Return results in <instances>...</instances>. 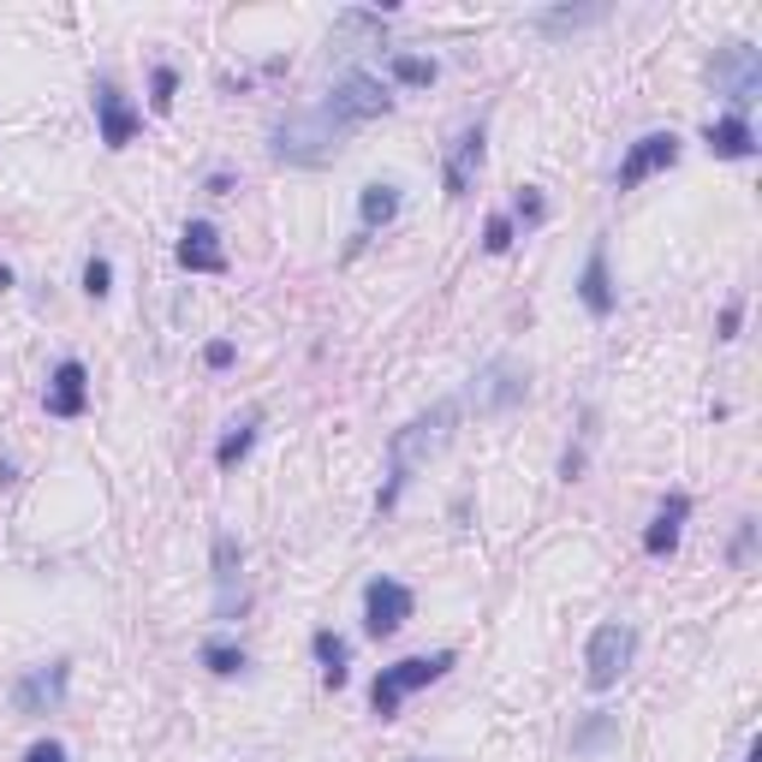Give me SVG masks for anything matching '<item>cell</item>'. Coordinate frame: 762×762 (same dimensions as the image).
Listing matches in <instances>:
<instances>
[{"label":"cell","mask_w":762,"mask_h":762,"mask_svg":"<svg viewBox=\"0 0 762 762\" xmlns=\"http://www.w3.org/2000/svg\"><path fill=\"white\" fill-rule=\"evenodd\" d=\"M453 423H459V406H453V400H436L429 411H418V418H411L400 436H393V447H388V453H393V471H388V489H381V512H388L393 500H400L406 482L418 477L447 441H453Z\"/></svg>","instance_id":"1"},{"label":"cell","mask_w":762,"mask_h":762,"mask_svg":"<svg viewBox=\"0 0 762 762\" xmlns=\"http://www.w3.org/2000/svg\"><path fill=\"white\" fill-rule=\"evenodd\" d=\"M340 144H345V131L322 108L286 114L281 126H274V162H286V167H328L340 155Z\"/></svg>","instance_id":"2"},{"label":"cell","mask_w":762,"mask_h":762,"mask_svg":"<svg viewBox=\"0 0 762 762\" xmlns=\"http://www.w3.org/2000/svg\"><path fill=\"white\" fill-rule=\"evenodd\" d=\"M447 667H453V649H441V655H406V662L381 667L375 685H370V709H375L381 721H393V715H400V703H406V691L436 685Z\"/></svg>","instance_id":"3"},{"label":"cell","mask_w":762,"mask_h":762,"mask_svg":"<svg viewBox=\"0 0 762 762\" xmlns=\"http://www.w3.org/2000/svg\"><path fill=\"white\" fill-rule=\"evenodd\" d=\"M388 108H393V96H388V84H381L375 72H345L334 90H328V101H322V114L334 119L340 131L363 126V119H381Z\"/></svg>","instance_id":"4"},{"label":"cell","mask_w":762,"mask_h":762,"mask_svg":"<svg viewBox=\"0 0 762 762\" xmlns=\"http://www.w3.org/2000/svg\"><path fill=\"white\" fill-rule=\"evenodd\" d=\"M525 393H530V363H525V358H489V363L471 375V406H477V418H495V411L525 406Z\"/></svg>","instance_id":"5"},{"label":"cell","mask_w":762,"mask_h":762,"mask_svg":"<svg viewBox=\"0 0 762 762\" xmlns=\"http://www.w3.org/2000/svg\"><path fill=\"white\" fill-rule=\"evenodd\" d=\"M709 84L733 101V114H744L751 101L762 96V55L751 42H726L715 48V60H709Z\"/></svg>","instance_id":"6"},{"label":"cell","mask_w":762,"mask_h":762,"mask_svg":"<svg viewBox=\"0 0 762 762\" xmlns=\"http://www.w3.org/2000/svg\"><path fill=\"white\" fill-rule=\"evenodd\" d=\"M637 655V632L619 626V619H608V626L590 632V649H584V680H590V691H614L619 680H626Z\"/></svg>","instance_id":"7"},{"label":"cell","mask_w":762,"mask_h":762,"mask_svg":"<svg viewBox=\"0 0 762 762\" xmlns=\"http://www.w3.org/2000/svg\"><path fill=\"white\" fill-rule=\"evenodd\" d=\"M406 619H411V590L400 578H370V584H363V632L393 637Z\"/></svg>","instance_id":"8"},{"label":"cell","mask_w":762,"mask_h":762,"mask_svg":"<svg viewBox=\"0 0 762 762\" xmlns=\"http://www.w3.org/2000/svg\"><path fill=\"white\" fill-rule=\"evenodd\" d=\"M673 162H680V137L673 131L637 137V144L626 149V162H619V190H637L644 179H655V173H667Z\"/></svg>","instance_id":"9"},{"label":"cell","mask_w":762,"mask_h":762,"mask_svg":"<svg viewBox=\"0 0 762 762\" xmlns=\"http://www.w3.org/2000/svg\"><path fill=\"white\" fill-rule=\"evenodd\" d=\"M66 662H55V667H30L19 685H12V709L19 715H48V709H60L66 703Z\"/></svg>","instance_id":"10"},{"label":"cell","mask_w":762,"mask_h":762,"mask_svg":"<svg viewBox=\"0 0 762 762\" xmlns=\"http://www.w3.org/2000/svg\"><path fill=\"white\" fill-rule=\"evenodd\" d=\"M96 119H101V144H108V149H126L131 137H137V126H144V114H137L131 101L119 96L114 78L96 84Z\"/></svg>","instance_id":"11"},{"label":"cell","mask_w":762,"mask_h":762,"mask_svg":"<svg viewBox=\"0 0 762 762\" xmlns=\"http://www.w3.org/2000/svg\"><path fill=\"white\" fill-rule=\"evenodd\" d=\"M84 406H90V370L78 358H66L48 381V418H84Z\"/></svg>","instance_id":"12"},{"label":"cell","mask_w":762,"mask_h":762,"mask_svg":"<svg viewBox=\"0 0 762 762\" xmlns=\"http://www.w3.org/2000/svg\"><path fill=\"white\" fill-rule=\"evenodd\" d=\"M179 263L190 274H227V251H221L215 221H190V227L179 233Z\"/></svg>","instance_id":"13"},{"label":"cell","mask_w":762,"mask_h":762,"mask_svg":"<svg viewBox=\"0 0 762 762\" xmlns=\"http://www.w3.org/2000/svg\"><path fill=\"white\" fill-rule=\"evenodd\" d=\"M703 144H709V155H721V162H751L756 131H751V119H744V114H726V119H709Z\"/></svg>","instance_id":"14"},{"label":"cell","mask_w":762,"mask_h":762,"mask_svg":"<svg viewBox=\"0 0 762 762\" xmlns=\"http://www.w3.org/2000/svg\"><path fill=\"white\" fill-rule=\"evenodd\" d=\"M477 167H482V126L459 131L453 155H447V167H441V185H447V197H465V190H471V179H477Z\"/></svg>","instance_id":"15"},{"label":"cell","mask_w":762,"mask_h":762,"mask_svg":"<svg viewBox=\"0 0 762 762\" xmlns=\"http://www.w3.org/2000/svg\"><path fill=\"white\" fill-rule=\"evenodd\" d=\"M578 299H584V310L590 316H614V281H608V245H590V263H584V274H578Z\"/></svg>","instance_id":"16"},{"label":"cell","mask_w":762,"mask_h":762,"mask_svg":"<svg viewBox=\"0 0 762 762\" xmlns=\"http://www.w3.org/2000/svg\"><path fill=\"white\" fill-rule=\"evenodd\" d=\"M685 512H691V495H667V500H662V512H655V525L644 530V554H673V548H680V525H685Z\"/></svg>","instance_id":"17"},{"label":"cell","mask_w":762,"mask_h":762,"mask_svg":"<svg viewBox=\"0 0 762 762\" xmlns=\"http://www.w3.org/2000/svg\"><path fill=\"white\" fill-rule=\"evenodd\" d=\"M358 215H363V238H370L375 227H388V221L400 215V190H393V185H363Z\"/></svg>","instance_id":"18"},{"label":"cell","mask_w":762,"mask_h":762,"mask_svg":"<svg viewBox=\"0 0 762 762\" xmlns=\"http://www.w3.org/2000/svg\"><path fill=\"white\" fill-rule=\"evenodd\" d=\"M608 7H554V12H536V30L548 37H566V30H584V25H602Z\"/></svg>","instance_id":"19"},{"label":"cell","mask_w":762,"mask_h":762,"mask_svg":"<svg viewBox=\"0 0 762 762\" xmlns=\"http://www.w3.org/2000/svg\"><path fill=\"white\" fill-rule=\"evenodd\" d=\"M310 649H316V662H322V680L328 685H345V655H352V649H345V637L340 632H316V637H310Z\"/></svg>","instance_id":"20"},{"label":"cell","mask_w":762,"mask_h":762,"mask_svg":"<svg viewBox=\"0 0 762 762\" xmlns=\"http://www.w3.org/2000/svg\"><path fill=\"white\" fill-rule=\"evenodd\" d=\"M203 667L221 673V680H233V673H245V649L227 644V637H209V644H203Z\"/></svg>","instance_id":"21"},{"label":"cell","mask_w":762,"mask_h":762,"mask_svg":"<svg viewBox=\"0 0 762 762\" xmlns=\"http://www.w3.org/2000/svg\"><path fill=\"white\" fill-rule=\"evenodd\" d=\"M251 441H256V418H245V423H233V436H227V441L215 447V465H221V471H233V465H238V459L251 453Z\"/></svg>","instance_id":"22"},{"label":"cell","mask_w":762,"mask_h":762,"mask_svg":"<svg viewBox=\"0 0 762 762\" xmlns=\"http://www.w3.org/2000/svg\"><path fill=\"white\" fill-rule=\"evenodd\" d=\"M388 72L400 78V84H418V90H423V84H436L441 66H436V60H423V55H393V60H388Z\"/></svg>","instance_id":"23"},{"label":"cell","mask_w":762,"mask_h":762,"mask_svg":"<svg viewBox=\"0 0 762 762\" xmlns=\"http://www.w3.org/2000/svg\"><path fill=\"white\" fill-rule=\"evenodd\" d=\"M84 292H90V299H108V292H114L108 256H90V263H84Z\"/></svg>","instance_id":"24"},{"label":"cell","mask_w":762,"mask_h":762,"mask_svg":"<svg viewBox=\"0 0 762 762\" xmlns=\"http://www.w3.org/2000/svg\"><path fill=\"white\" fill-rule=\"evenodd\" d=\"M512 215L525 221V227H536V221H548V203H543V190H536V185H525V190H518V197H512Z\"/></svg>","instance_id":"25"},{"label":"cell","mask_w":762,"mask_h":762,"mask_svg":"<svg viewBox=\"0 0 762 762\" xmlns=\"http://www.w3.org/2000/svg\"><path fill=\"white\" fill-rule=\"evenodd\" d=\"M482 251H489V256L512 251V221L507 215H489V227H482Z\"/></svg>","instance_id":"26"},{"label":"cell","mask_w":762,"mask_h":762,"mask_svg":"<svg viewBox=\"0 0 762 762\" xmlns=\"http://www.w3.org/2000/svg\"><path fill=\"white\" fill-rule=\"evenodd\" d=\"M173 90H179V72H173V66H155V114H167L173 108Z\"/></svg>","instance_id":"27"},{"label":"cell","mask_w":762,"mask_h":762,"mask_svg":"<svg viewBox=\"0 0 762 762\" xmlns=\"http://www.w3.org/2000/svg\"><path fill=\"white\" fill-rule=\"evenodd\" d=\"M608 733H614V721H608V715H596V721H590V726H584V733H578V739H572V751H596V744H602V739H608Z\"/></svg>","instance_id":"28"},{"label":"cell","mask_w":762,"mask_h":762,"mask_svg":"<svg viewBox=\"0 0 762 762\" xmlns=\"http://www.w3.org/2000/svg\"><path fill=\"white\" fill-rule=\"evenodd\" d=\"M25 762H66V744H60V739H37V744L25 751Z\"/></svg>","instance_id":"29"},{"label":"cell","mask_w":762,"mask_h":762,"mask_svg":"<svg viewBox=\"0 0 762 762\" xmlns=\"http://www.w3.org/2000/svg\"><path fill=\"white\" fill-rule=\"evenodd\" d=\"M203 363H209V370H227V363H233V340H215L209 352H203Z\"/></svg>","instance_id":"30"},{"label":"cell","mask_w":762,"mask_h":762,"mask_svg":"<svg viewBox=\"0 0 762 762\" xmlns=\"http://www.w3.org/2000/svg\"><path fill=\"white\" fill-rule=\"evenodd\" d=\"M739 322H744V310L726 304V310H721V340H739Z\"/></svg>","instance_id":"31"},{"label":"cell","mask_w":762,"mask_h":762,"mask_svg":"<svg viewBox=\"0 0 762 762\" xmlns=\"http://www.w3.org/2000/svg\"><path fill=\"white\" fill-rule=\"evenodd\" d=\"M751 536H756V525L744 518V525H739V543H733V560H744V554H751Z\"/></svg>","instance_id":"32"},{"label":"cell","mask_w":762,"mask_h":762,"mask_svg":"<svg viewBox=\"0 0 762 762\" xmlns=\"http://www.w3.org/2000/svg\"><path fill=\"white\" fill-rule=\"evenodd\" d=\"M744 762H762V744H751V751H744Z\"/></svg>","instance_id":"33"},{"label":"cell","mask_w":762,"mask_h":762,"mask_svg":"<svg viewBox=\"0 0 762 762\" xmlns=\"http://www.w3.org/2000/svg\"><path fill=\"white\" fill-rule=\"evenodd\" d=\"M12 286V268H0V292H7Z\"/></svg>","instance_id":"34"},{"label":"cell","mask_w":762,"mask_h":762,"mask_svg":"<svg viewBox=\"0 0 762 762\" xmlns=\"http://www.w3.org/2000/svg\"><path fill=\"white\" fill-rule=\"evenodd\" d=\"M406 762H423V756H406Z\"/></svg>","instance_id":"35"}]
</instances>
